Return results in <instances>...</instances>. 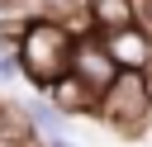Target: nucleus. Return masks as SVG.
<instances>
[{
  "mask_svg": "<svg viewBox=\"0 0 152 147\" xmlns=\"http://www.w3.org/2000/svg\"><path fill=\"white\" fill-rule=\"evenodd\" d=\"M62 114H71V119H95V104H100V90L90 85V81H81L76 71H66V76H57L48 90H43Z\"/></svg>",
  "mask_w": 152,
  "mask_h": 147,
  "instance_id": "5",
  "label": "nucleus"
},
{
  "mask_svg": "<svg viewBox=\"0 0 152 147\" xmlns=\"http://www.w3.org/2000/svg\"><path fill=\"white\" fill-rule=\"evenodd\" d=\"M38 147H43V142H38Z\"/></svg>",
  "mask_w": 152,
  "mask_h": 147,
  "instance_id": "9",
  "label": "nucleus"
},
{
  "mask_svg": "<svg viewBox=\"0 0 152 147\" xmlns=\"http://www.w3.org/2000/svg\"><path fill=\"white\" fill-rule=\"evenodd\" d=\"M138 19V0H86V24L90 28H124Z\"/></svg>",
  "mask_w": 152,
  "mask_h": 147,
  "instance_id": "7",
  "label": "nucleus"
},
{
  "mask_svg": "<svg viewBox=\"0 0 152 147\" xmlns=\"http://www.w3.org/2000/svg\"><path fill=\"white\" fill-rule=\"evenodd\" d=\"M24 19H28L24 0H0V28H19Z\"/></svg>",
  "mask_w": 152,
  "mask_h": 147,
  "instance_id": "8",
  "label": "nucleus"
},
{
  "mask_svg": "<svg viewBox=\"0 0 152 147\" xmlns=\"http://www.w3.org/2000/svg\"><path fill=\"white\" fill-rule=\"evenodd\" d=\"M76 33L81 28H71L62 19H43V14H33V19L19 24V33H14L19 38V66H24V81L33 90H48L57 76L71 71Z\"/></svg>",
  "mask_w": 152,
  "mask_h": 147,
  "instance_id": "1",
  "label": "nucleus"
},
{
  "mask_svg": "<svg viewBox=\"0 0 152 147\" xmlns=\"http://www.w3.org/2000/svg\"><path fill=\"white\" fill-rule=\"evenodd\" d=\"M95 119H100L109 133H119V138H142V133L152 128V71L124 66V71L100 90Z\"/></svg>",
  "mask_w": 152,
  "mask_h": 147,
  "instance_id": "2",
  "label": "nucleus"
},
{
  "mask_svg": "<svg viewBox=\"0 0 152 147\" xmlns=\"http://www.w3.org/2000/svg\"><path fill=\"white\" fill-rule=\"evenodd\" d=\"M71 71H76L81 81H90L95 90H104L124 66L114 62V52H109V43H104L100 28H81V33H76V52H71Z\"/></svg>",
  "mask_w": 152,
  "mask_h": 147,
  "instance_id": "3",
  "label": "nucleus"
},
{
  "mask_svg": "<svg viewBox=\"0 0 152 147\" xmlns=\"http://www.w3.org/2000/svg\"><path fill=\"white\" fill-rule=\"evenodd\" d=\"M24 114H28V128L38 133V142H66L71 138V114H62L43 90L33 100H24Z\"/></svg>",
  "mask_w": 152,
  "mask_h": 147,
  "instance_id": "6",
  "label": "nucleus"
},
{
  "mask_svg": "<svg viewBox=\"0 0 152 147\" xmlns=\"http://www.w3.org/2000/svg\"><path fill=\"white\" fill-rule=\"evenodd\" d=\"M104 43L114 52L119 66H133V71H152V28L142 19L124 24V28H104Z\"/></svg>",
  "mask_w": 152,
  "mask_h": 147,
  "instance_id": "4",
  "label": "nucleus"
}]
</instances>
